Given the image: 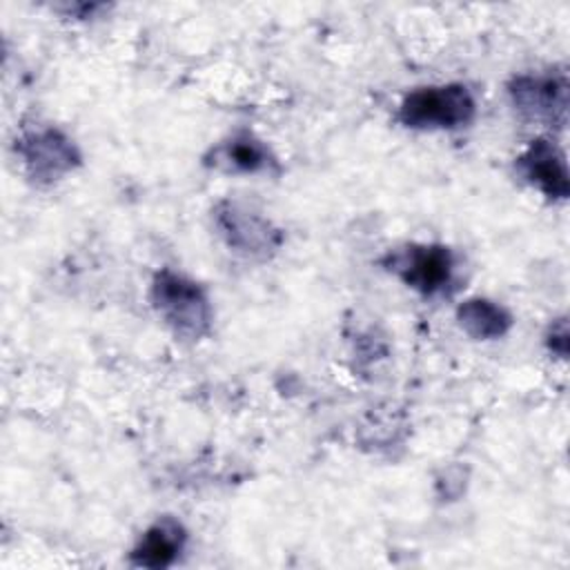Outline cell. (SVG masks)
Instances as JSON below:
<instances>
[{
    "mask_svg": "<svg viewBox=\"0 0 570 570\" xmlns=\"http://www.w3.org/2000/svg\"><path fill=\"white\" fill-rule=\"evenodd\" d=\"M151 305L180 338L198 341L209 332V298L198 283L183 274L160 269L151 283Z\"/></svg>",
    "mask_w": 570,
    "mask_h": 570,
    "instance_id": "cell-1",
    "label": "cell"
},
{
    "mask_svg": "<svg viewBox=\"0 0 570 570\" xmlns=\"http://www.w3.org/2000/svg\"><path fill=\"white\" fill-rule=\"evenodd\" d=\"M476 105L465 85L450 82L410 91L399 109V118L412 129H456L474 118Z\"/></svg>",
    "mask_w": 570,
    "mask_h": 570,
    "instance_id": "cell-2",
    "label": "cell"
},
{
    "mask_svg": "<svg viewBox=\"0 0 570 570\" xmlns=\"http://www.w3.org/2000/svg\"><path fill=\"white\" fill-rule=\"evenodd\" d=\"M383 265L407 287L434 296L448 289L454 276L452 252L443 245H405L385 256Z\"/></svg>",
    "mask_w": 570,
    "mask_h": 570,
    "instance_id": "cell-3",
    "label": "cell"
},
{
    "mask_svg": "<svg viewBox=\"0 0 570 570\" xmlns=\"http://www.w3.org/2000/svg\"><path fill=\"white\" fill-rule=\"evenodd\" d=\"M214 225L232 249L252 258H267L281 245L278 229L267 218L236 200H223L216 205Z\"/></svg>",
    "mask_w": 570,
    "mask_h": 570,
    "instance_id": "cell-4",
    "label": "cell"
},
{
    "mask_svg": "<svg viewBox=\"0 0 570 570\" xmlns=\"http://www.w3.org/2000/svg\"><path fill=\"white\" fill-rule=\"evenodd\" d=\"M29 176L38 183H53L71 171L80 156L76 145L58 129L42 127L22 134L16 145Z\"/></svg>",
    "mask_w": 570,
    "mask_h": 570,
    "instance_id": "cell-5",
    "label": "cell"
},
{
    "mask_svg": "<svg viewBox=\"0 0 570 570\" xmlns=\"http://www.w3.org/2000/svg\"><path fill=\"white\" fill-rule=\"evenodd\" d=\"M510 98L528 118L559 127L566 122L568 80L563 73L517 76L510 82Z\"/></svg>",
    "mask_w": 570,
    "mask_h": 570,
    "instance_id": "cell-6",
    "label": "cell"
},
{
    "mask_svg": "<svg viewBox=\"0 0 570 570\" xmlns=\"http://www.w3.org/2000/svg\"><path fill=\"white\" fill-rule=\"evenodd\" d=\"M519 174L548 198L563 200L568 196V169L563 151L550 140H532L517 158Z\"/></svg>",
    "mask_w": 570,
    "mask_h": 570,
    "instance_id": "cell-7",
    "label": "cell"
},
{
    "mask_svg": "<svg viewBox=\"0 0 570 570\" xmlns=\"http://www.w3.org/2000/svg\"><path fill=\"white\" fill-rule=\"evenodd\" d=\"M185 539V528L176 519L163 517L140 537L131 550V563L140 568H167L183 552Z\"/></svg>",
    "mask_w": 570,
    "mask_h": 570,
    "instance_id": "cell-8",
    "label": "cell"
},
{
    "mask_svg": "<svg viewBox=\"0 0 570 570\" xmlns=\"http://www.w3.org/2000/svg\"><path fill=\"white\" fill-rule=\"evenodd\" d=\"M207 165L232 174H258L274 165L269 149L252 134H236L212 149Z\"/></svg>",
    "mask_w": 570,
    "mask_h": 570,
    "instance_id": "cell-9",
    "label": "cell"
},
{
    "mask_svg": "<svg viewBox=\"0 0 570 570\" xmlns=\"http://www.w3.org/2000/svg\"><path fill=\"white\" fill-rule=\"evenodd\" d=\"M456 321L472 338L479 341L499 338L512 325V316L488 298H468L461 303L456 309Z\"/></svg>",
    "mask_w": 570,
    "mask_h": 570,
    "instance_id": "cell-10",
    "label": "cell"
},
{
    "mask_svg": "<svg viewBox=\"0 0 570 570\" xmlns=\"http://www.w3.org/2000/svg\"><path fill=\"white\" fill-rule=\"evenodd\" d=\"M550 350L559 356H566L568 352V327H566V321L561 318L557 325H552V332H550Z\"/></svg>",
    "mask_w": 570,
    "mask_h": 570,
    "instance_id": "cell-11",
    "label": "cell"
}]
</instances>
